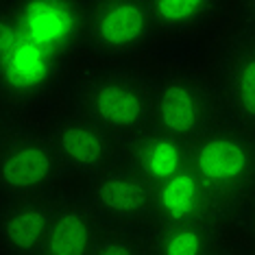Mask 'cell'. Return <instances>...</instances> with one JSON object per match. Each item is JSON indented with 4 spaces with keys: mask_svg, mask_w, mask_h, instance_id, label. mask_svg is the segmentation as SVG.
Wrapping results in <instances>:
<instances>
[{
    "mask_svg": "<svg viewBox=\"0 0 255 255\" xmlns=\"http://www.w3.org/2000/svg\"><path fill=\"white\" fill-rule=\"evenodd\" d=\"M150 18H153L157 37H192L210 28L223 9L216 0H150Z\"/></svg>",
    "mask_w": 255,
    "mask_h": 255,
    "instance_id": "9a60e30c",
    "label": "cell"
},
{
    "mask_svg": "<svg viewBox=\"0 0 255 255\" xmlns=\"http://www.w3.org/2000/svg\"><path fill=\"white\" fill-rule=\"evenodd\" d=\"M85 199L94 205L101 218L114 227H148L153 220V185L125 161H118L98 177L90 179Z\"/></svg>",
    "mask_w": 255,
    "mask_h": 255,
    "instance_id": "52a82bcc",
    "label": "cell"
},
{
    "mask_svg": "<svg viewBox=\"0 0 255 255\" xmlns=\"http://www.w3.org/2000/svg\"><path fill=\"white\" fill-rule=\"evenodd\" d=\"M188 164L227 212L255 192V133L227 118L188 144Z\"/></svg>",
    "mask_w": 255,
    "mask_h": 255,
    "instance_id": "7a4b0ae2",
    "label": "cell"
},
{
    "mask_svg": "<svg viewBox=\"0 0 255 255\" xmlns=\"http://www.w3.org/2000/svg\"><path fill=\"white\" fill-rule=\"evenodd\" d=\"M242 218H245V225H247V229L251 231V236L255 238V192L249 196V199L242 203Z\"/></svg>",
    "mask_w": 255,
    "mask_h": 255,
    "instance_id": "ac0fdd59",
    "label": "cell"
},
{
    "mask_svg": "<svg viewBox=\"0 0 255 255\" xmlns=\"http://www.w3.org/2000/svg\"><path fill=\"white\" fill-rule=\"evenodd\" d=\"M157 37L146 0L83 2V44L105 59H127Z\"/></svg>",
    "mask_w": 255,
    "mask_h": 255,
    "instance_id": "5b68a950",
    "label": "cell"
},
{
    "mask_svg": "<svg viewBox=\"0 0 255 255\" xmlns=\"http://www.w3.org/2000/svg\"><path fill=\"white\" fill-rule=\"evenodd\" d=\"M247 33H249V35H251V37L255 39V26H249V31H247Z\"/></svg>",
    "mask_w": 255,
    "mask_h": 255,
    "instance_id": "ffe728a7",
    "label": "cell"
},
{
    "mask_svg": "<svg viewBox=\"0 0 255 255\" xmlns=\"http://www.w3.org/2000/svg\"><path fill=\"white\" fill-rule=\"evenodd\" d=\"M18 33H20V22H18V15H15L13 2L0 4V59L9 53Z\"/></svg>",
    "mask_w": 255,
    "mask_h": 255,
    "instance_id": "e0dca14e",
    "label": "cell"
},
{
    "mask_svg": "<svg viewBox=\"0 0 255 255\" xmlns=\"http://www.w3.org/2000/svg\"><path fill=\"white\" fill-rule=\"evenodd\" d=\"M223 118L216 83L203 74L175 72L155 83V129L190 144Z\"/></svg>",
    "mask_w": 255,
    "mask_h": 255,
    "instance_id": "3957f363",
    "label": "cell"
},
{
    "mask_svg": "<svg viewBox=\"0 0 255 255\" xmlns=\"http://www.w3.org/2000/svg\"><path fill=\"white\" fill-rule=\"evenodd\" d=\"M120 161L131 166L153 188H157L159 183L168 181L190 166L188 144L150 127L123 144Z\"/></svg>",
    "mask_w": 255,
    "mask_h": 255,
    "instance_id": "7c38bea8",
    "label": "cell"
},
{
    "mask_svg": "<svg viewBox=\"0 0 255 255\" xmlns=\"http://www.w3.org/2000/svg\"><path fill=\"white\" fill-rule=\"evenodd\" d=\"M153 103L155 81L129 66L92 70L79 85V114L123 144L153 127Z\"/></svg>",
    "mask_w": 255,
    "mask_h": 255,
    "instance_id": "6da1fadb",
    "label": "cell"
},
{
    "mask_svg": "<svg viewBox=\"0 0 255 255\" xmlns=\"http://www.w3.org/2000/svg\"><path fill=\"white\" fill-rule=\"evenodd\" d=\"M218 255H234V253H231L229 249H225V251H223V253H218Z\"/></svg>",
    "mask_w": 255,
    "mask_h": 255,
    "instance_id": "44dd1931",
    "label": "cell"
},
{
    "mask_svg": "<svg viewBox=\"0 0 255 255\" xmlns=\"http://www.w3.org/2000/svg\"><path fill=\"white\" fill-rule=\"evenodd\" d=\"M63 175L48 133L15 129L0 142V194L7 201L50 196Z\"/></svg>",
    "mask_w": 255,
    "mask_h": 255,
    "instance_id": "277c9868",
    "label": "cell"
},
{
    "mask_svg": "<svg viewBox=\"0 0 255 255\" xmlns=\"http://www.w3.org/2000/svg\"><path fill=\"white\" fill-rule=\"evenodd\" d=\"M48 135L66 175L85 177L90 181L120 161V142L79 112L55 120Z\"/></svg>",
    "mask_w": 255,
    "mask_h": 255,
    "instance_id": "ba28073f",
    "label": "cell"
},
{
    "mask_svg": "<svg viewBox=\"0 0 255 255\" xmlns=\"http://www.w3.org/2000/svg\"><path fill=\"white\" fill-rule=\"evenodd\" d=\"M105 227V220L85 196L57 199L37 255H90Z\"/></svg>",
    "mask_w": 255,
    "mask_h": 255,
    "instance_id": "30bf717a",
    "label": "cell"
},
{
    "mask_svg": "<svg viewBox=\"0 0 255 255\" xmlns=\"http://www.w3.org/2000/svg\"><path fill=\"white\" fill-rule=\"evenodd\" d=\"M66 66L68 59L35 42L20 24L13 46L0 59V98L20 105L42 101L61 81Z\"/></svg>",
    "mask_w": 255,
    "mask_h": 255,
    "instance_id": "8992f818",
    "label": "cell"
},
{
    "mask_svg": "<svg viewBox=\"0 0 255 255\" xmlns=\"http://www.w3.org/2000/svg\"><path fill=\"white\" fill-rule=\"evenodd\" d=\"M90 255H148V251L144 234H140L137 229L109 225L101 234Z\"/></svg>",
    "mask_w": 255,
    "mask_h": 255,
    "instance_id": "2e32d148",
    "label": "cell"
},
{
    "mask_svg": "<svg viewBox=\"0 0 255 255\" xmlns=\"http://www.w3.org/2000/svg\"><path fill=\"white\" fill-rule=\"evenodd\" d=\"M55 205L57 199L53 196L7 201L0 212V253L37 255L53 220Z\"/></svg>",
    "mask_w": 255,
    "mask_h": 255,
    "instance_id": "8fae6325",
    "label": "cell"
},
{
    "mask_svg": "<svg viewBox=\"0 0 255 255\" xmlns=\"http://www.w3.org/2000/svg\"><path fill=\"white\" fill-rule=\"evenodd\" d=\"M216 90L225 118L255 133V39L247 31L225 50Z\"/></svg>",
    "mask_w": 255,
    "mask_h": 255,
    "instance_id": "9c48e42d",
    "label": "cell"
},
{
    "mask_svg": "<svg viewBox=\"0 0 255 255\" xmlns=\"http://www.w3.org/2000/svg\"><path fill=\"white\" fill-rule=\"evenodd\" d=\"M253 255H255V253H253Z\"/></svg>",
    "mask_w": 255,
    "mask_h": 255,
    "instance_id": "7402d4cb",
    "label": "cell"
},
{
    "mask_svg": "<svg viewBox=\"0 0 255 255\" xmlns=\"http://www.w3.org/2000/svg\"><path fill=\"white\" fill-rule=\"evenodd\" d=\"M223 240L216 220H155L144 231L148 255H218Z\"/></svg>",
    "mask_w": 255,
    "mask_h": 255,
    "instance_id": "5bb4252c",
    "label": "cell"
},
{
    "mask_svg": "<svg viewBox=\"0 0 255 255\" xmlns=\"http://www.w3.org/2000/svg\"><path fill=\"white\" fill-rule=\"evenodd\" d=\"M7 129H4V125H2V118H0V142H2L4 140V135H7Z\"/></svg>",
    "mask_w": 255,
    "mask_h": 255,
    "instance_id": "d6986e66",
    "label": "cell"
},
{
    "mask_svg": "<svg viewBox=\"0 0 255 255\" xmlns=\"http://www.w3.org/2000/svg\"><path fill=\"white\" fill-rule=\"evenodd\" d=\"M155 207L153 220H216L225 223V210L214 196L203 188V183L194 177L190 166L179 175L153 188Z\"/></svg>",
    "mask_w": 255,
    "mask_h": 255,
    "instance_id": "4fadbf2b",
    "label": "cell"
}]
</instances>
